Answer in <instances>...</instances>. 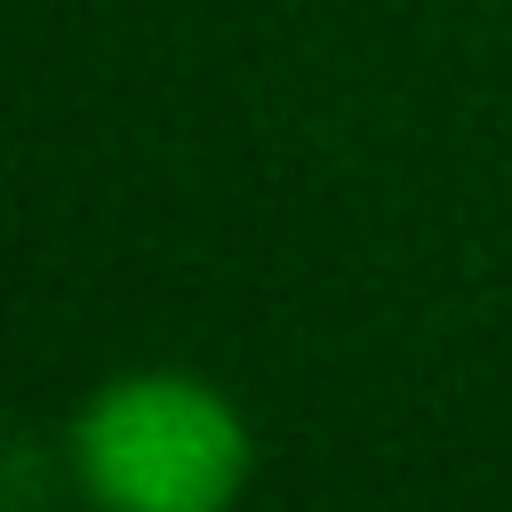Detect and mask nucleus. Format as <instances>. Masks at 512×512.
Instances as JSON below:
<instances>
[{
  "label": "nucleus",
  "instance_id": "f257e3e1",
  "mask_svg": "<svg viewBox=\"0 0 512 512\" xmlns=\"http://www.w3.org/2000/svg\"><path fill=\"white\" fill-rule=\"evenodd\" d=\"M64 464L88 512H232L256 480V432L192 368H120L72 408Z\"/></svg>",
  "mask_w": 512,
  "mask_h": 512
}]
</instances>
